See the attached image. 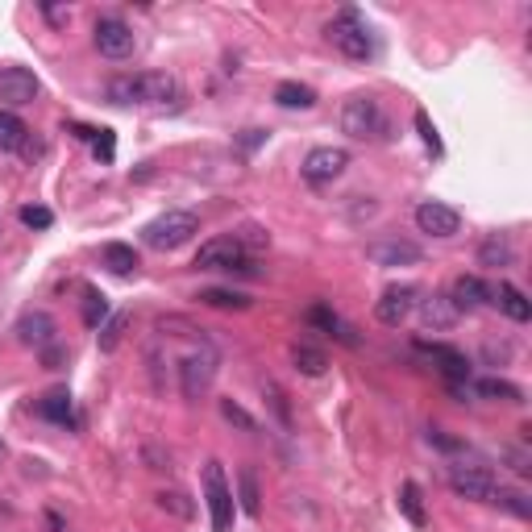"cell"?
<instances>
[{"instance_id":"13","label":"cell","mask_w":532,"mask_h":532,"mask_svg":"<svg viewBox=\"0 0 532 532\" xmlns=\"http://www.w3.org/2000/svg\"><path fill=\"white\" fill-rule=\"evenodd\" d=\"M416 225H420V233H433V238H454L457 229H462V212L441 204V200H424L416 208Z\"/></svg>"},{"instance_id":"4","label":"cell","mask_w":532,"mask_h":532,"mask_svg":"<svg viewBox=\"0 0 532 532\" xmlns=\"http://www.w3.org/2000/svg\"><path fill=\"white\" fill-rule=\"evenodd\" d=\"M196 233H200V217H196V212L171 208V212H163L158 221H150V225L141 229V241H146L150 250H179V246H187Z\"/></svg>"},{"instance_id":"16","label":"cell","mask_w":532,"mask_h":532,"mask_svg":"<svg viewBox=\"0 0 532 532\" xmlns=\"http://www.w3.org/2000/svg\"><path fill=\"white\" fill-rule=\"evenodd\" d=\"M416 349H420V354H428L433 362H441V374H446L449 383H470V362H466V354H457L454 346H437V341H416Z\"/></svg>"},{"instance_id":"7","label":"cell","mask_w":532,"mask_h":532,"mask_svg":"<svg viewBox=\"0 0 532 532\" xmlns=\"http://www.w3.org/2000/svg\"><path fill=\"white\" fill-rule=\"evenodd\" d=\"M196 266L200 271H250L254 262L246 254V246L238 241V233H229V238H212L200 246Z\"/></svg>"},{"instance_id":"27","label":"cell","mask_w":532,"mask_h":532,"mask_svg":"<svg viewBox=\"0 0 532 532\" xmlns=\"http://www.w3.org/2000/svg\"><path fill=\"white\" fill-rule=\"evenodd\" d=\"M511 258H516V250H511V241L503 238V233H491V238L478 246V262H482V266H511Z\"/></svg>"},{"instance_id":"26","label":"cell","mask_w":532,"mask_h":532,"mask_svg":"<svg viewBox=\"0 0 532 532\" xmlns=\"http://www.w3.org/2000/svg\"><path fill=\"white\" fill-rule=\"evenodd\" d=\"M292 366L300 374H308V379H320L329 370V358H325V349H316V346H292Z\"/></svg>"},{"instance_id":"10","label":"cell","mask_w":532,"mask_h":532,"mask_svg":"<svg viewBox=\"0 0 532 532\" xmlns=\"http://www.w3.org/2000/svg\"><path fill=\"white\" fill-rule=\"evenodd\" d=\"M500 487V478L491 474L487 466H449V491L457 500H474V503H491Z\"/></svg>"},{"instance_id":"41","label":"cell","mask_w":532,"mask_h":532,"mask_svg":"<svg viewBox=\"0 0 532 532\" xmlns=\"http://www.w3.org/2000/svg\"><path fill=\"white\" fill-rule=\"evenodd\" d=\"M46 17H50V22H55V25H63V22H71V9H55V5H46Z\"/></svg>"},{"instance_id":"28","label":"cell","mask_w":532,"mask_h":532,"mask_svg":"<svg viewBox=\"0 0 532 532\" xmlns=\"http://www.w3.org/2000/svg\"><path fill=\"white\" fill-rule=\"evenodd\" d=\"M275 104H283V109H312L316 92L308 84H295V79H287V84L275 87Z\"/></svg>"},{"instance_id":"17","label":"cell","mask_w":532,"mask_h":532,"mask_svg":"<svg viewBox=\"0 0 532 532\" xmlns=\"http://www.w3.org/2000/svg\"><path fill=\"white\" fill-rule=\"evenodd\" d=\"M420 320L424 329H433V333H446V329H454L457 320H462V312H457V304L449 300V295H428V300H420Z\"/></svg>"},{"instance_id":"35","label":"cell","mask_w":532,"mask_h":532,"mask_svg":"<svg viewBox=\"0 0 532 532\" xmlns=\"http://www.w3.org/2000/svg\"><path fill=\"white\" fill-rule=\"evenodd\" d=\"M416 130H420V141L424 146H428V150L437 154V158H441V154H446V141H441V133H437V125L433 121H428V113H416Z\"/></svg>"},{"instance_id":"1","label":"cell","mask_w":532,"mask_h":532,"mask_svg":"<svg viewBox=\"0 0 532 532\" xmlns=\"http://www.w3.org/2000/svg\"><path fill=\"white\" fill-rule=\"evenodd\" d=\"M184 96L179 92V79L167 76V71H138V76H117L109 84V100L113 104H150V109H163Z\"/></svg>"},{"instance_id":"15","label":"cell","mask_w":532,"mask_h":532,"mask_svg":"<svg viewBox=\"0 0 532 532\" xmlns=\"http://www.w3.org/2000/svg\"><path fill=\"white\" fill-rule=\"evenodd\" d=\"M55 333L59 329H55V316L50 312H25L22 320H17V341L30 346V349H38V354L55 346Z\"/></svg>"},{"instance_id":"5","label":"cell","mask_w":532,"mask_h":532,"mask_svg":"<svg viewBox=\"0 0 532 532\" xmlns=\"http://www.w3.org/2000/svg\"><path fill=\"white\" fill-rule=\"evenodd\" d=\"M329 42L341 50L346 59H354V63H362V59H370L374 55V38H370V30H366V22H362L354 9H346V13H337L333 22H329Z\"/></svg>"},{"instance_id":"23","label":"cell","mask_w":532,"mask_h":532,"mask_svg":"<svg viewBox=\"0 0 532 532\" xmlns=\"http://www.w3.org/2000/svg\"><path fill=\"white\" fill-rule=\"evenodd\" d=\"M400 511H403V520L412 524V528H424V524H428V516H424V495H420V487H416L412 478L400 482Z\"/></svg>"},{"instance_id":"21","label":"cell","mask_w":532,"mask_h":532,"mask_svg":"<svg viewBox=\"0 0 532 532\" xmlns=\"http://www.w3.org/2000/svg\"><path fill=\"white\" fill-rule=\"evenodd\" d=\"M25 141H30V130H25V121L17 117V113L0 109V154L25 150Z\"/></svg>"},{"instance_id":"20","label":"cell","mask_w":532,"mask_h":532,"mask_svg":"<svg viewBox=\"0 0 532 532\" xmlns=\"http://www.w3.org/2000/svg\"><path fill=\"white\" fill-rule=\"evenodd\" d=\"M491 304H500L503 312L516 320V325H524V320H532V304L528 295L520 292V287H511V283H500V287H491Z\"/></svg>"},{"instance_id":"2","label":"cell","mask_w":532,"mask_h":532,"mask_svg":"<svg viewBox=\"0 0 532 532\" xmlns=\"http://www.w3.org/2000/svg\"><path fill=\"white\" fill-rule=\"evenodd\" d=\"M341 133H349V138L358 141H374L387 133V113H383V104L374 96H366V92H354V96L341 104Z\"/></svg>"},{"instance_id":"29","label":"cell","mask_w":532,"mask_h":532,"mask_svg":"<svg viewBox=\"0 0 532 532\" xmlns=\"http://www.w3.org/2000/svg\"><path fill=\"white\" fill-rule=\"evenodd\" d=\"M238 500H241V511L246 516H258L262 511V495H258V478H254V470L250 466H241L238 470Z\"/></svg>"},{"instance_id":"25","label":"cell","mask_w":532,"mask_h":532,"mask_svg":"<svg viewBox=\"0 0 532 532\" xmlns=\"http://www.w3.org/2000/svg\"><path fill=\"white\" fill-rule=\"evenodd\" d=\"M470 392L482 395V400H503V403H524V392L508 379H478L470 383Z\"/></svg>"},{"instance_id":"19","label":"cell","mask_w":532,"mask_h":532,"mask_svg":"<svg viewBox=\"0 0 532 532\" xmlns=\"http://www.w3.org/2000/svg\"><path fill=\"white\" fill-rule=\"evenodd\" d=\"M457 304V312H474V308H482L491 300V287L478 275H462V279L454 283V295H449Z\"/></svg>"},{"instance_id":"14","label":"cell","mask_w":532,"mask_h":532,"mask_svg":"<svg viewBox=\"0 0 532 532\" xmlns=\"http://www.w3.org/2000/svg\"><path fill=\"white\" fill-rule=\"evenodd\" d=\"M412 308H416V287H387L379 295V304H374V316H379L383 325L400 329L412 316Z\"/></svg>"},{"instance_id":"30","label":"cell","mask_w":532,"mask_h":532,"mask_svg":"<svg viewBox=\"0 0 532 532\" xmlns=\"http://www.w3.org/2000/svg\"><path fill=\"white\" fill-rule=\"evenodd\" d=\"M491 503H500V508H508L511 516H520V520H528V516H532V500H528V495H524V491L495 487V495H491Z\"/></svg>"},{"instance_id":"6","label":"cell","mask_w":532,"mask_h":532,"mask_svg":"<svg viewBox=\"0 0 532 532\" xmlns=\"http://www.w3.org/2000/svg\"><path fill=\"white\" fill-rule=\"evenodd\" d=\"M204 500H208V520L212 532H229L233 528V487L225 478L221 462H208L204 466Z\"/></svg>"},{"instance_id":"40","label":"cell","mask_w":532,"mask_h":532,"mask_svg":"<svg viewBox=\"0 0 532 532\" xmlns=\"http://www.w3.org/2000/svg\"><path fill=\"white\" fill-rule=\"evenodd\" d=\"M428 441H433V446H441V449H449V454H454V449H462V441H454V437H446V433H441V428H433V433H428Z\"/></svg>"},{"instance_id":"42","label":"cell","mask_w":532,"mask_h":532,"mask_svg":"<svg viewBox=\"0 0 532 532\" xmlns=\"http://www.w3.org/2000/svg\"><path fill=\"white\" fill-rule=\"evenodd\" d=\"M5 457H9V449H5V441H0V466H5Z\"/></svg>"},{"instance_id":"8","label":"cell","mask_w":532,"mask_h":532,"mask_svg":"<svg viewBox=\"0 0 532 532\" xmlns=\"http://www.w3.org/2000/svg\"><path fill=\"white\" fill-rule=\"evenodd\" d=\"M349 167V150L341 146H316V150L304 154V163H300V175H304L312 187H329L333 179H341Z\"/></svg>"},{"instance_id":"31","label":"cell","mask_w":532,"mask_h":532,"mask_svg":"<svg viewBox=\"0 0 532 532\" xmlns=\"http://www.w3.org/2000/svg\"><path fill=\"white\" fill-rule=\"evenodd\" d=\"M154 503H158L163 511H171V516H179V520H192V516H196V503L187 500L184 491H158Z\"/></svg>"},{"instance_id":"18","label":"cell","mask_w":532,"mask_h":532,"mask_svg":"<svg viewBox=\"0 0 532 532\" xmlns=\"http://www.w3.org/2000/svg\"><path fill=\"white\" fill-rule=\"evenodd\" d=\"M308 325L325 329L329 337H337V341H341V346H349V349L358 346V337H354V329H349L346 320H341V316H337L329 304H312V308H308Z\"/></svg>"},{"instance_id":"9","label":"cell","mask_w":532,"mask_h":532,"mask_svg":"<svg viewBox=\"0 0 532 532\" xmlns=\"http://www.w3.org/2000/svg\"><path fill=\"white\" fill-rule=\"evenodd\" d=\"M92 42H96V50L104 59H113V63H125V59L138 50V33L121 22V17H100L96 30H92Z\"/></svg>"},{"instance_id":"12","label":"cell","mask_w":532,"mask_h":532,"mask_svg":"<svg viewBox=\"0 0 532 532\" xmlns=\"http://www.w3.org/2000/svg\"><path fill=\"white\" fill-rule=\"evenodd\" d=\"M366 258L374 262V266H416L424 254H420V246L408 238H379L366 246Z\"/></svg>"},{"instance_id":"11","label":"cell","mask_w":532,"mask_h":532,"mask_svg":"<svg viewBox=\"0 0 532 532\" xmlns=\"http://www.w3.org/2000/svg\"><path fill=\"white\" fill-rule=\"evenodd\" d=\"M38 76H33L30 67H0V104H9V109H22V104H33L38 96Z\"/></svg>"},{"instance_id":"24","label":"cell","mask_w":532,"mask_h":532,"mask_svg":"<svg viewBox=\"0 0 532 532\" xmlns=\"http://www.w3.org/2000/svg\"><path fill=\"white\" fill-rule=\"evenodd\" d=\"M100 258H104V266H109L113 275H133L138 271V250L125 246V241H109V246L100 250Z\"/></svg>"},{"instance_id":"33","label":"cell","mask_w":532,"mask_h":532,"mask_svg":"<svg viewBox=\"0 0 532 532\" xmlns=\"http://www.w3.org/2000/svg\"><path fill=\"white\" fill-rule=\"evenodd\" d=\"M104 316H109V300H104L96 287H87V292H84V325L87 329H100V325H104Z\"/></svg>"},{"instance_id":"39","label":"cell","mask_w":532,"mask_h":532,"mask_svg":"<svg viewBox=\"0 0 532 532\" xmlns=\"http://www.w3.org/2000/svg\"><path fill=\"white\" fill-rule=\"evenodd\" d=\"M113 146H117V141H113V130H100L96 133V154L100 158H113Z\"/></svg>"},{"instance_id":"32","label":"cell","mask_w":532,"mask_h":532,"mask_svg":"<svg viewBox=\"0 0 532 532\" xmlns=\"http://www.w3.org/2000/svg\"><path fill=\"white\" fill-rule=\"evenodd\" d=\"M125 329H130V312H117V316H109V325H100V349L104 354H113V349L121 346V337H125Z\"/></svg>"},{"instance_id":"38","label":"cell","mask_w":532,"mask_h":532,"mask_svg":"<svg viewBox=\"0 0 532 532\" xmlns=\"http://www.w3.org/2000/svg\"><path fill=\"white\" fill-rule=\"evenodd\" d=\"M22 225H30V229H50V225H55V212H50V208H42V204H25V208H22Z\"/></svg>"},{"instance_id":"37","label":"cell","mask_w":532,"mask_h":532,"mask_svg":"<svg viewBox=\"0 0 532 532\" xmlns=\"http://www.w3.org/2000/svg\"><path fill=\"white\" fill-rule=\"evenodd\" d=\"M221 416H225L229 424H238V428H246V433H258V420H254L241 403H233V400H221Z\"/></svg>"},{"instance_id":"36","label":"cell","mask_w":532,"mask_h":532,"mask_svg":"<svg viewBox=\"0 0 532 532\" xmlns=\"http://www.w3.org/2000/svg\"><path fill=\"white\" fill-rule=\"evenodd\" d=\"M262 395H266V403H271V412L279 416L283 428H292V412H287V395L279 392V383H262Z\"/></svg>"},{"instance_id":"34","label":"cell","mask_w":532,"mask_h":532,"mask_svg":"<svg viewBox=\"0 0 532 532\" xmlns=\"http://www.w3.org/2000/svg\"><path fill=\"white\" fill-rule=\"evenodd\" d=\"M200 304L208 308H238V312H246L250 308V300L238 292H221V287H208V292H200Z\"/></svg>"},{"instance_id":"3","label":"cell","mask_w":532,"mask_h":532,"mask_svg":"<svg viewBox=\"0 0 532 532\" xmlns=\"http://www.w3.org/2000/svg\"><path fill=\"white\" fill-rule=\"evenodd\" d=\"M217 349L208 346L204 337H200L196 346L187 349L184 358H179V392L187 395V400H200V395H208V387H212V379H217Z\"/></svg>"},{"instance_id":"22","label":"cell","mask_w":532,"mask_h":532,"mask_svg":"<svg viewBox=\"0 0 532 532\" xmlns=\"http://www.w3.org/2000/svg\"><path fill=\"white\" fill-rule=\"evenodd\" d=\"M38 416H46V420H55V424H76V403H71V395L67 392H50L38 400Z\"/></svg>"}]
</instances>
